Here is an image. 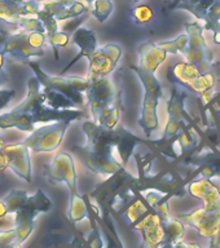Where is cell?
<instances>
[{
  "instance_id": "cell-42",
  "label": "cell",
  "mask_w": 220,
  "mask_h": 248,
  "mask_svg": "<svg viewBox=\"0 0 220 248\" xmlns=\"http://www.w3.org/2000/svg\"><path fill=\"white\" fill-rule=\"evenodd\" d=\"M218 176H219V177H220V172H219V174H218Z\"/></svg>"
},
{
  "instance_id": "cell-43",
  "label": "cell",
  "mask_w": 220,
  "mask_h": 248,
  "mask_svg": "<svg viewBox=\"0 0 220 248\" xmlns=\"http://www.w3.org/2000/svg\"><path fill=\"white\" fill-rule=\"evenodd\" d=\"M169 1H171V0H169Z\"/></svg>"
},
{
  "instance_id": "cell-32",
  "label": "cell",
  "mask_w": 220,
  "mask_h": 248,
  "mask_svg": "<svg viewBox=\"0 0 220 248\" xmlns=\"http://www.w3.org/2000/svg\"><path fill=\"white\" fill-rule=\"evenodd\" d=\"M27 42L36 49H46L48 46L46 32H27Z\"/></svg>"
},
{
  "instance_id": "cell-30",
  "label": "cell",
  "mask_w": 220,
  "mask_h": 248,
  "mask_svg": "<svg viewBox=\"0 0 220 248\" xmlns=\"http://www.w3.org/2000/svg\"><path fill=\"white\" fill-rule=\"evenodd\" d=\"M74 0H44L40 3V9L47 13H50L51 16H53L57 13L61 8L69 5L73 3Z\"/></svg>"
},
{
  "instance_id": "cell-20",
  "label": "cell",
  "mask_w": 220,
  "mask_h": 248,
  "mask_svg": "<svg viewBox=\"0 0 220 248\" xmlns=\"http://www.w3.org/2000/svg\"><path fill=\"white\" fill-rule=\"evenodd\" d=\"M214 1L215 0H171L169 9H186L189 11L198 21H203L206 11Z\"/></svg>"
},
{
  "instance_id": "cell-11",
  "label": "cell",
  "mask_w": 220,
  "mask_h": 248,
  "mask_svg": "<svg viewBox=\"0 0 220 248\" xmlns=\"http://www.w3.org/2000/svg\"><path fill=\"white\" fill-rule=\"evenodd\" d=\"M71 120H56L34 128L22 142L33 153H52L57 150L65 137Z\"/></svg>"
},
{
  "instance_id": "cell-6",
  "label": "cell",
  "mask_w": 220,
  "mask_h": 248,
  "mask_svg": "<svg viewBox=\"0 0 220 248\" xmlns=\"http://www.w3.org/2000/svg\"><path fill=\"white\" fill-rule=\"evenodd\" d=\"M167 78L171 83L186 88L189 93L201 96L220 80V62H213L211 69L207 71H201L197 65L190 62H179L171 66Z\"/></svg>"
},
{
  "instance_id": "cell-16",
  "label": "cell",
  "mask_w": 220,
  "mask_h": 248,
  "mask_svg": "<svg viewBox=\"0 0 220 248\" xmlns=\"http://www.w3.org/2000/svg\"><path fill=\"white\" fill-rule=\"evenodd\" d=\"M4 153L8 159V168H11L19 178L26 182L33 181L31 173L30 149L23 142L12 143L4 146Z\"/></svg>"
},
{
  "instance_id": "cell-22",
  "label": "cell",
  "mask_w": 220,
  "mask_h": 248,
  "mask_svg": "<svg viewBox=\"0 0 220 248\" xmlns=\"http://www.w3.org/2000/svg\"><path fill=\"white\" fill-rule=\"evenodd\" d=\"M163 228L166 234V243L165 246H175V244L184 239V222L179 220L178 217H169L167 220H163Z\"/></svg>"
},
{
  "instance_id": "cell-25",
  "label": "cell",
  "mask_w": 220,
  "mask_h": 248,
  "mask_svg": "<svg viewBox=\"0 0 220 248\" xmlns=\"http://www.w3.org/2000/svg\"><path fill=\"white\" fill-rule=\"evenodd\" d=\"M130 17H131L132 22L139 26H145L148 23H151L154 18V12L149 5L141 4V5H136L131 8L130 11Z\"/></svg>"
},
{
  "instance_id": "cell-33",
  "label": "cell",
  "mask_w": 220,
  "mask_h": 248,
  "mask_svg": "<svg viewBox=\"0 0 220 248\" xmlns=\"http://www.w3.org/2000/svg\"><path fill=\"white\" fill-rule=\"evenodd\" d=\"M16 96L15 89H0V111L7 108Z\"/></svg>"
},
{
  "instance_id": "cell-31",
  "label": "cell",
  "mask_w": 220,
  "mask_h": 248,
  "mask_svg": "<svg viewBox=\"0 0 220 248\" xmlns=\"http://www.w3.org/2000/svg\"><path fill=\"white\" fill-rule=\"evenodd\" d=\"M3 247H18L15 228L0 229V248Z\"/></svg>"
},
{
  "instance_id": "cell-2",
  "label": "cell",
  "mask_w": 220,
  "mask_h": 248,
  "mask_svg": "<svg viewBox=\"0 0 220 248\" xmlns=\"http://www.w3.org/2000/svg\"><path fill=\"white\" fill-rule=\"evenodd\" d=\"M85 114L79 108L56 110L44 104V93L38 78L31 77L27 80L26 98L9 111L0 114V129L17 128L19 131L30 133L35 124L50 123L56 120H81Z\"/></svg>"
},
{
  "instance_id": "cell-3",
  "label": "cell",
  "mask_w": 220,
  "mask_h": 248,
  "mask_svg": "<svg viewBox=\"0 0 220 248\" xmlns=\"http://www.w3.org/2000/svg\"><path fill=\"white\" fill-rule=\"evenodd\" d=\"M88 87L85 89V102L95 123L102 127L114 128L119 123L122 112L120 92L113 83L112 77L87 75Z\"/></svg>"
},
{
  "instance_id": "cell-34",
  "label": "cell",
  "mask_w": 220,
  "mask_h": 248,
  "mask_svg": "<svg viewBox=\"0 0 220 248\" xmlns=\"http://www.w3.org/2000/svg\"><path fill=\"white\" fill-rule=\"evenodd\" d=\"M4 146H5V142L3 139H0V172H3L4 170L8 168V159L4 153Z\"/></svg>"
},
{
  "instance_id": "cell-40",
  "label": "cell",
  "mask_w": 220,
  "mask_h": 248,
  "mask_svg": "<svg viewBox=\"0 0 220 248\" xmlns=\"http://www.w3.org/2000/svg\"><path fill=\"white\" fill-rule=\"evenodd\" d=\"M131 1H132V3H134V4H136V3H139L140 0H131Z\"/></svg>"
},
{
  "instance_id": "cell-18",
  "label": "cell",
  "mask_w": 220,
  "mask_h": 248,
  "mask_svg": "<svg viewBox=\"0 0 220 248\" xmlns=\"http://www.w3.org/2000/svg\"><path fill=\"white\" fill-rule=\"evenodd\" d=\"M139 65L137 67L155 71L166 61L167 52L154 42H145L139 46Z\"/></svg>"
},
{
  "instance_id": "cell-23",
  "label": "cell",
  "mask_w": 220,
  "mask_h": 248,
  "mask_svg": "<svg viewBox=\"0 0 220 248\" xmlns=\"http://www.w3.org/2000/svg\"><path fill=\"white\" fill-rule=\"evenodd\" d=\"M44 93V104L56 110H64V108H77L73 101L69 100L68 97L64 96L62 93L54 91V89L42 87Z\"/></svg>"
},
{
  "instance_id": "cell-12",
  "label": "cell",
  "mask_w": 220,
  "mask_h": 248,
  "mask_svg": "<svg viewBox=\"0 0 220 248\" xmlns=\"http://www.w3.org/2000/svg\"><path fill=\"white\" fill-rule=\"evenodd\" d=\"M186 31L188 34V46L184 53L186 62L197 65L201 71H207L213 66L214 56L202 34L203 26L200 21H192L186 23Z\"/></svg>"
},
{
  "instance_id": "cell-10",
  "label": "cell",
  "mask_w": 220,
  "mask_h": 248,
  "mask_svg": "<svg viewBox=\"0 0 220 248\" xmlns=\"http://www.w3.org/2000/svg\"><path fill=\"white\" fill-rule=\"evenodd\" d=\"M178 218L184 225L193 226L201 236L211 240V247L220 246V201L179 215Z\"/></svg>"
},
{
  "instance_id": "cell-39",
  "label": "cell",
  "mask_w": 220,
  "mask_h": 248,
  "mask_svg": "<svg viewBox=\"0 0 220 248\" xmlns=\"http://www.w3.org/2000/svg\"><path fill=\"white\" fill-rule=\"evenodd\" d=\"M85 3H87V4H88V5H91V4H92L93 1H95V0H85Z\"/></svg>"
},
{
  "instance_id": "cell-29",
  "label": "cell",
  "mask_w": 220,
  "mask_h": 248,
  "mask_svg": "<svg viewBox=\"0 0 220 248\" xmlns=\"http://www.w3.org/2000/svg\"><path fill=\"white\" fill-rule=\"evenodd\" d=\"M47 40H48V44H50L52 48H53L54 56L56 58H58V48H66V46L70 44V34L69 32H65V31H60L54 32L52 35H47Z\"/></svg>"
},
{
  "instance_id": "cell-14",
  "label": "cell",
  "mask_w": 220,
  "mask_h": 248,
  "mask_svg": "<svg viewBox=\"0 0 220 248\" xmlns=\"http://www.w3.org/2000/svg\"><path fill=\"white\" fill-rule=\"evenodd\" d=\"M123 50L116 43H109L95 50V53L88 58V75L92 77H106L112 75L116 70Z\"/></svg>"
},
{
  "instance_id": "cell-35",
  "label": "cell",
  "mask_w": 220,
  "mask_h": 248,
  "mask_svg": "<svg viewBox=\"0 0 220 248\" xmlns=\"http://www.w3.org/2000/svg\"><path fill=\"white\" fill-rule=\"evenodd\" d=\"M9 80V75L5 70H0V87L3 84H5L7 81Z\"/></svg>"
},
{
  "instance_id": "cell-24",
  "label": "cell",
  "mask_w": 220,
  "mask_h": 248,
  "mask_svg": "<svg viewBox=\"0 0 220 248\" xmlns=\"http://www.w3.org/2000/svg\"><path fill=\"white\" fill-rule=\"evenodd\" d=\"M89 11V8L87 5H85L81 1H75L74 0L73 3L66 5V7L61 8L60 11L54 15V18L57 21H66V19L75 18V17H79V16L85 15Z\"/></svg>"
},
{
  "instance_id": "cell-19",
  "label": "cell",
  "mask_w": 220,
  "mask_h": 248,
  "mask_svg": "<svg viewBox=\"0 0 220 248\" xmlns=\"http://www.w3.org/2000/svg\"><path fill=\"white\" fill-rule=\"evenodd\" d=\"M188 191L192 197L203 202V204H213L220 201V187L209 177L196 180L188 184Z\"/></svg>"
},
{
  "instance_id": "cell-27",
  "label": "cell",
  "mask_w": 220,
  "mask_h": 248,
  "mask_svg": "<svg viewBox=\"0 0 220 248\" xmlns=\"http://www.w3.org/2000/svg\"><path fill=\"white\" fill-rule=\"evenodd\" d=\"M29 193L26 190H12L11 193L8 194L7 197L4 198L3 201L7 205L8 212L15 213L19 208H22L23 204L26 203Z\"/></svg>"
},
{
  "instance_id": "cell-41",
  "label": "cell",
  "mask_w": 220,
  "mask_h": 248,
  "mask_svg": "<svg viewBox=\"0 0 220 248\" xmlns=\"http://www.w3.org/2000/svg\"><path fill=\"white\" fill-rule=\"evenodd\" d=\"M33 1H36V3H42V1H44V0H33Z\"/></svg>"
},
{
  "instance_id": "cell-44",
  "label": "cell",
  "mask_w": 220,
  "mask_h": 248,
  "mask_svg": "<svg viewBox=\"0 0 220 248\" xmlns=\"http://www.w3.org/2000/svg\"><path fill=\"white\" fill-rule=\"evenodd\" d=\"M219 1H220V0H219Z\"/></svg>"
},
{
  "instance_id": "cell-28",
  "label": "cell",
  "mask_w": 220,
  "mask_h": 248,
  "mask_svg": "<svg viewBox=\"0 0 220 248\" xmlns=\"http://www.w3.org/2000/svg\"><path fill=\"white\" fill-rule=\"evenodd\" d=\"M18 30L25 32H46L42 19L36 16H21L18 21Z\"/></svg>"
},
{
  "instance_id": "cell-21",
  "label": "cell",
  "mask_w": 220,
  "mask_h": 248,
  "mask_svg": "<svg viewBox=\"0 0 220 248\" xmlns=\"http://www.w3.org/2000/svg\"><path fill=\"white\" fill-rule=\"evenodd\" d=\"M151 209L152 207L148 204L144 198H137V199H134L132 203H128L127 208L124 207L122 217H123V221L128 226H132L137 221L141 220Z\"/></svg>"
},
{
  "instance_id": "cell-4",
  "label": "cell",
  "mask_w": 220,
  "mask_h": 248,
  "mask_svg": "<svg viewBox=\"0 0 220 248\" xmlns=\"http://www.w3.org/2000/svg\"><path fill=\"white\" fill-rule=\"evenodd\" d=\"M44 173L51 184H65L69 187L70 201H69V211H68V217L70 222L78 224L83 220H89L88 204L79 191H78L77 182V168L74 164L73 156L61 151L54 155L52 162L44 167Z\"/></svg>"
},
{
  "instance_id": "cell-36",
  "label": "cell",
  "mask_w": 220,
  "mask_h": 248,
  "mask_svg": "<svg viewBox=\"0 0 220 248\" xmlns=\"http://www.w3.org/2000/svg\"><path fill=\"white\" fill-rule=\"evenodd\" d=\"M7 213H8L7 205H5L3 199H0V217H3L4 215H7Z\"/></svg>"
},
{
  "instance_id": "cell-8",
  "label": "cell",
  "mask_w": 220,
  "mask_h": 248,
  "mask_svg": "<svg viewBox=\"0 0 220 248\" xmlns=\"http://www.w3.org/2000/svg\"><path fill=\"white\" fill-rule=\"evenodd\" d=\"M171 84H172V88H171L170 100L167 102L169 119H167L166 127H165V132H163L162 139L151 142L154 143L155 146L159 147L162 151L166 150L171 145V142L176 139L182 127L186 124H193V119L188 115L186 106H184L186 98L188 97L189 92L180 85L174 84V83H171Z\"/></svg>"
},
{
  "instance_id": "cell-7",
  "label": "cell",
  "mask_w": 220,
  "mask_h": 248,
  "mask_svg": "<svg viewBox=\"0 0 220 248\" xmlns=\"http://www.w3.org/2000/svg\"><path fill=\"white\" fill-rule=\"evenodd\" d=\"M131 69L139 77L144 87V98L141 105V112H140L137 123L143 128L144 133L147 137H151L153 132L158 128V108L159 100L162 98V87L161 83L155 77V71L140 69L137 66H131Z\"/></svg>"
},
{
  "instance_id": "cell-17",
  "label": "cell",
  "mask_w": 220,
  "mask_h": 248,
  "mask_svg": "<svg viewBox=\"0 0 220 248\" xmlns=\"http://www.w3.org/2000/svg\"><path fill=\"white\" fill-rule=\"evenodd\" d=\"M70 43H73L74 46H77L79 48V54L74 58L73 61L70 62L69 65L66 66L65 70H62V73L66 71L68 69H70L73 65H75L78 60H81L83 57L88 60L95 53V50L97 49L96 34L92 30L85 29L83 26L78 27V29H75L73 31V35L70 36Z\"/></svg>"
},
{
  "instance_id": "cell-37",
  "label": "cell",
  "mask_w": 220,
  "mask_h": 248,
  "mask_svg": "<svg viewBox=\"0 0 220 248\" xmlns=\"http://www.w3.org/2000/svg\"><path fill=\"white\" fill-rule=\"evenodd\" d=\"M4 65H5V56L0 52V70H4Z\"/></svg>"
},
{
  "instance_id": "cell-1",
  "label": "cell",
  "mask_w": 220,
  "mask_h": 248,
  "mask_svg": "<svg viewBox=\"0 0 220 248\" xmlns=\"http://www.w3.org/2000/svg\"><path fill=\"white\" fill-rule=\"evenodd\" d=\"M83 132L87 142L85 146H73V150L88 170L104 177L126 168L136 145L147 142L119 123L114 128H106L87 119L83 123Z\"/></svg>"
},
{
  "instance_id": "cell-15",
  "label": "cell",
  "mask_w": 220,
  "mask_h": 248,
  "mask_svg": "<svg viewBox=\"0 0 220 248\" xmlns=\"http://www.w3.org/2000/svg\"><path fill=\"white\" fill-rule=\"evenodd\" d=\"M134 230H137L141 234L144 246L149 248L165 246L166 234L163 228V218L155 209L152 208L145 216L131 226Z\"/></svg>"
},
{
  "instance_id": "cell-26",
  "label": "cell",
  "mask_w": 220,
  "mask_h": 248,
  "mask_svg": "<svg viewBox=\"0 0 220 248\" xmlns=\"http://www.w3.org/2000/svg\"><path fill=\"white\" fill-rule=\"evenodd\" d=\"M114 9L113 0H95L91 4V13L99 22H105Z\"/></svg>"
},
{
  "instance_id": "cell-38",
  "label": "cell",
  "mask_w": 220,
  "mask_h": 248,
  "mask_svg": "<svg viewBox=\"0 0 220 248\" xmlns=\"http://www.w3.org/2000/svg\"><path fill=\"white\" fill-rule=\"evenodd\" d=\"M8 1H13V3H17V4H23L25 0H8Z\"/></svg>"
},
{
  "instance_id": "cell-5",
  "label": "cell",
  "mask_w": 220,
  "mask_h": 248,
  "mask_svg": "<svg viewBox=\"0 0 220 248\" xmlns=\"http://www.w3.org/2000/svg\"><path fill=\"white\" fill-rule=\"evenodd\" d=\"M136 182L137 178L128 173L126 168H120L116 173L108 176L106 181L97 186L91 193L89 198L91 201H95L97 208L102 211L105 221L110 211L118 212L120 208H124L130 202L134 201L137 194Z\"/></svg>"
},
{
  "instance_id": "cell-13",
  "label": "cell",
  "mask_w": 220,
  "mask_h": 248,
  "mask_svg": "<svg viewBox=\"0 0 220 248\" xmlns=\"http://www.w3.org/2000/svg\"><path fill=\"white\" fill-rule=\"evenodd\" d=\"M0 52L7 57L21 62H29L33 58L43 57L46 49H36L27 42V32L22 30H0Z\"/></svg>"
},
{
  "instance_id": "cell-9",
  "label": "cell",
  "mask_w": 220,
  "mask_h": 248,
  "mask_svg": "<svg viewBox=\"0 0 220 248\" xmlns=\"http://www.w3.org/2000/svg\"><path fill=\"white\" fill-rule=\"evenodd\" d=\"M27 65L30 66L42 87H47V88L54 89V91L62 93L64 96L73 101L77 108L85 106V93L88 87L87 77H52V75L44 73L36 62H33V60L27 62Z\"/></svg>"
}]
</instances>
